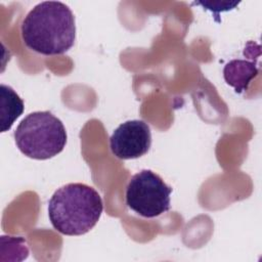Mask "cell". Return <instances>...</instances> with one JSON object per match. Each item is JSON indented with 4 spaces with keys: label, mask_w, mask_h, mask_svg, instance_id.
<instances>
[{
    "label": "cell",
    "mask_w": 262,
    "mask_h": 262,
    "mask_svg": "<svg viewBox=\"0 0 262 262\" xmlns=\"http://www.w3.org/2000/svg\"><path fill=\"white\" fill-rule=\"evenodd\" d=\"M259 67L252 57V60L232 59L223 69L225 82L234 88L236 93L246 91L251 81L258 75Z\"/></svg>",
    "instance_id": "obj_6"
},
{
    "label": "cell",
    "mask_w": 262,
    "mask_h": 262,
    "mask_svg": "<svg viewBox=\"0 0 262 262\" xmlns=\"http://www.w3.org/2000/svg\"><path fill=\"white\" fill-rule=\"evenodd\" d=\"M20 32L31 50L43 55L63 54L76 40L75 16L62 2L43 1L25 16Z\"/></svg>",
    "instance_id": "obj_1"
},
{
    "label": "cell",
    "mask_w": 262,
    "mask_h": 262,
    "mask_svg": "<svg viewBox=\"0 0 262 262\" xmlns=\"http://www.w3.org/2000/svg\"><path fill=\"white\" fill-rule=\"evenodd\" d=\"M24 101L18 94L5 84L0 85V115L1 132L8 131L15 120L23 114Z\"/></svg>",
    "instance_id": "obj_7"
},
{
    "label": "cell",
    "mask_w": 262,
    "mask_h": 262,
    "mask_svg": "<svg viewBox=\"0 0 262 262\" xmlns=\"http://www.w3.org/2000/svg\"><path fill=\"white\" fill-rule=\"evenodd\" d=\"M172 188L151 170L134 174L126 187V205L144 218H155L170 210Z\"/></svg>",
    "instance_id": "obj_4"
},
{
    "label": "cell",
    "mask_w": 262,
    "mask_h": 262,
    "mask_svg": "<svg viewBox=\"0 0 262 262\" xmlns=\"http://www.w3.org/2000/svg\"><path fill=\"white\" fill-rule=\"evenodd\" d=\"M151 132L142 120H130L119 125L110 137V147L115 157L121 160L137 159L149 150Z\"/></svg>",
    "instance_id": "obj_5"
},
{
    "label": "cell",
    "mask_w": 262,
    "mask_h": 262,
    "mask_svg": "<svg viewBox=\"0 0 262 262\" xmlns=\"http://www.w3.org/2000/svg\"><path fill=\"white\" fill-rule=\"evenodd\" d=\"M14 140L28 158L48 160L60 154L67 144V131L62 122L49 111L34 112L17 125Z\"/></svg>",
    "instance_id": "obj_3"
},
{
    "label": "cell",
    "mask_w": 262,
    "mask_h": 262,
    "mask_svg": "<svg viewBox=\"0 0 262 262\" xmlns=\"http://www.w3.org/2000/svg\"><path fill=\"white\" fill-rule=\"evenodd\" d=\"M103 211L99 193L85 183H69L54 191L48 202L49 220L64 235H82L98 222Z\"/></svg>",
    "instance_id": "obj_2"
}]
</instances>
